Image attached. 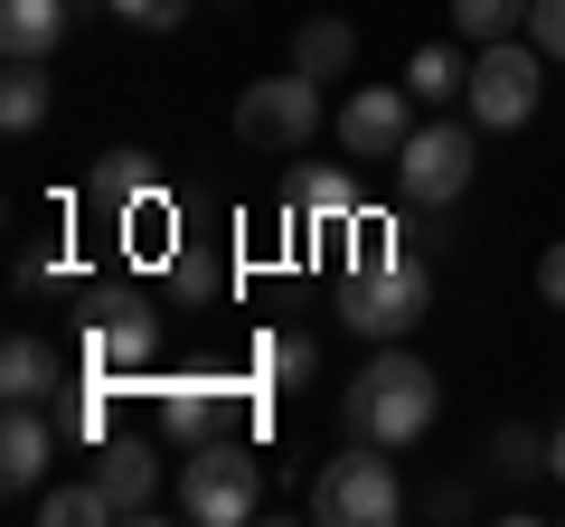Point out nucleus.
Here are the masks:
<instances>
[{"label":"nucleus","instance_id":"nucleus-1","mask_svg":"<svg viewBox=\"0 0 565 527\" xmlns=\"http://www.w3.org/2000/svg\"><path fill=\"white\" fill-rule=\"evenodd\" d=\"M434 415H444V377H434V358H415L405 340H377V358H367L359 386L340 396L349 443H377V452L424 443V433H434Z\"/></svg>","mask_w":565,"mask_h":527},{"label":"nucleus","instance_id":"nucleus-2","mask_svg":"<svg viewBox=\"0 0 565 527\" xmlns=\"http://www.w3.org/2000/svg\"><path fill=\"white\" fill-rule=\"evenodd\" d=\"M264 508V462L245 433H207V443H189L180 462V518L199 527H245Z\"/></svg>","mask_w":565,"mask_h":527},{"label":"nucleus","instance_id":"nucleus-3","mask_svg":"<svg viewBox=\"0 0 565 527\" xmlns=\"http://www.w3.org/2000/svg\"><path fill=\"white\" fill-rule=\"evenodd\" d=\"M311 132H321V76H302V66H282V76H264V85L236 95V142L264 151V161L302 151Z\"/></svg>","mask_w":565,"mask_h":527},{"label":"nucleus","instance_id":"nucleus-4","mask_svg":"<svg viewBox=\"0 0 565 527\" xmlns=\"http://www.w3.org/2000/svg\"><path fill=\"white\" fill-rule=\"evenodd\" d=\"M481 170V122H415L396 151V189L405 207H452Z\"/></svg>","mask_w":565,"mask_h":527},{"label":"nucleus","instance_id":"nucleus-5","mask_svg":"<svg viewBox=\"0 0 565 527\" xmlns=\"http://www.w3.org/2000/svg\"><path fill=\"white\" fill-rule=\"evenodd\" d=\"M537 95H546V47L537 39H490L481 57H471V122L481 132H519L527 114H537Z\"/></svg>","mask_w":565,"mask_h":527},{"label":"nucleus","instance_id":"nucleus-6","mask_svg":"<svg viewBox=\"0 0 565 527\" xmlns=\"http://www.w3.org/2000/svg\"><path fill=\"white\" fill-rule=\"evenodd\" d=\"M311 518H330V527H386V518H405L396 462H386L377 443H349L340 462H321V481H311Z\"/></svg>","mask_w":565,"mask_h":527},{"label":"nucleus","instance_id":"nucleus-7","mask_svg":"<svg viewBox=\"0 0 565 527\" xmlns=\"http://www.w3.org/2000/svg\"><path fill=\"white\" fill-rule=\"evenodd\" d=\"M424 311H434V273H424L415 255H396V264H367V273H349L340 321L359 330V340H405Z\"/></svg>","mask_w":565,"mask_h":527},{"label":"nucleus","instance_id":"nucleus-8","mask_svg":"<svg viewBox=\"0 0 565 527\" xmlns=\"http://www.w3.org/2000/svg\"><path fill=\"white\" fill-rule=\"evenodd\" d=\"M405 132H415V85H359L340 104V142L349 161H396Z\"/></svg>","mask_w":565,"mask_h":527},{"label":"nucleus","instance_id":"nucleus-9","mask_svg":"<svg viewBox=\"0 0 565 527\" xmlns=\"http://www.w3.org/2000/svg\"><path fill=\"white\" fill-rule=\"evenodd\" d=\"M161 424H170V443H207V433H245V396H236V377H180L161 396Z\"/></svg>","mask_w":565,"mask_h":527},{"label":"nucleus","instance_id":"nucleus-10","mask_svg":"<svg viewBox=\"0 0 565 527\" xmlns=\"http://www.w3.org/2000/svg\"><path fill=\"white\" fill-rule=\"evenodd\" d=\"M57 433L66 424H47L39 406H10V424H0V490H10V499H39V490H47V471H57Z\"/></svg>","mask_w":565,"mask_h":527},{"label":"nucleus","instance_id":"nucleus-11","mask_svg":"<svg viewBox=\"0 0 565 527\" xmlns=\"http://www.w3.org/2000/svg\"><path fill=\"white\" fill-rule=\"evenodd\" d=\"M151 348H161V321L141 302H104L95 330H85V367H95V377H122V367H141Z\"/></svg>","mask_w":565,"mask_h":527},{"label":"nucleus","instance_id":"nucleus-12","mask_svg":"<svg viewBox=\"0 0 565 527\" xmlns=\"http://www.w3.org/2000/svg\"><path fill=\"white\" fill-rule=\"evenodd\" d=\"M57 386H66V358L39 330H10V340H0V396H10V406H57Z\"/></svg>","mask_w":565,"mask_h":527},{"label":"nucleus","instance_id":"nucleus-13","mask_svg":"<svg viewBox=\"0 0 565 527\" xmlns=\"http://www.w3.org/2000/svg\"><path fill=\"white\" fill-rule=\"evenodd\" d=\"M95 481H104V499H114V518H151V499H161V462H151V443H104L95 452Z\"/></svg>","mask_w":565,"mask_h":527},{"label":"nucleus","instance_id":"nucleus-14","mask_svg":"<svg viewBox=\"0 0 565 527\" xmlns=\"http://www.w3.org/2000/svg\"><path fill=\"white\" fill-rule=\"evenodd\" d=\"M66 10H76V0H0V47H10V57H57Z\"/></svg>","mask_w":565,"mask_h":527},{"label":"nucleus","instance_id":"nucleus-15","mask_svg":"<svg viewBox=\"0 0 565 527\" xmlns=\"http://www.w3.org/2000/svg\"><path fill=\"white\" fill-rule=\"evenodd\" d=\"M95 207H114V217H132V207H161V170H151V151H114V161L95 170V189H85Z\"/></svg>","mask_w":565,"mask_h":527},{"label":"nucleus","instance_id":"nucleus-16","mask_svg":"<svg viewBox=\"0 0 565 527\" xmlns=\"http://www.w3.org/2000/svg\"><path fill=\"white\" fill-rule=\"evenodd\" d=\"M292 66L321 76V85H340L349 66H359V29H349V20H302V29H292Z\"/></svg>","mask_w":565,"mask_h":527},{"label":"nucleus","instance_id":"nucleus-17","mask_svg":"<svg viewBox=\"0 0 565 527\" xmlns=\"http://www.w3.org/2000/svg\"><path fill=\"white\" fill-rule=\"evenodd\" d=\"M255 377L282 386V396L311 386V377H321V340H302V330H264V340H255Z\"/></svg>","mask_w":565,"mask_h":527},{"label":"nucleus","instance_id":"nucleus-18","mask_svg":"<svg viewBox=\"0 0 565 527\" xmlns=\"http://www.w3.org/2000/svg\"><path fill=\"white\" fill-rule=\"evenodd\" d=\"M47 104H57V85H47V57H10V76H0V122H10V132H39Z\"/></svg>","mask_w":565,"mask_h":527},{"label":"nucleus","instance_id":"nucleus-19","mask_svg":"<svg viewBox=\"0 0 565 527\" xmlns=\"http://www.w3.org/2000/svg\"><path fill=\"white\" fill-rule=\"evenodd\" d=\"M292 217L349 226V217H359V180H349V170H302V180H292Z\"/></svg>","mask_w":565,"mask_h":527},{"label":"nucleus","instance_id":"nucleus-20","mask_svg":"<svg viewBox=\"0 0 565 527\" xmlns=\"http://www.w3.org/2000/svg\"><path fill=\"white\" fill-rule=\"evenodd\" d=\"M39 518H47V527H114V499H104V481L85 471V481L39 490Z\"/></svg>","mask_w":565,"mask_h":527},{"label":"nucleus","instance_id":"nucleus-21","mask_svg":"<svg viewBox=\"0 0 565 527\" xmlns=\"http://www.w3.org/2000/svg\"><path fill=\"white\" fill-rule=\"evenodd\" d=\"M405 85H415L424 104H452V95H471V57L462 47H415V57H405Z\"/></svg>","mask_w":565,"mask_h":527},{"label":"nucleus","instance_id":"nucleus-22","mask_svg":"<svg viewBox=\"0 0 565 527\" xmlns=\"http://www.w3.org/2000/svg\"><path fill=\"white\" fill-rule=\"evenodd\" d=\"M452 29H462L471 47L509 39V29H527V0H452Z\"/></svg>","mask_w":565,"mask_h":527},{"label":"nucleus","instance_id":"nucleus-23","mask_svg":"<svg viewBox=\"0 0 565 527\" xmlns=\"http://www.w3.org/2000/svg\"><path fill=\"white\" fill-rule=\"evenodd\" d=\"M490 462H500L509 481H527V471H546V443L527 424H500V433H490Z\"/></svg>","mask_w":565,"mask_h":527},{"label":"nucleus","instance_id":"nucleus-24","mask_svg":"<svg viewBox=\"0 0 565 527\" xmlns=\"http://www.w3.org/2000/svg\"><path fill=\"white\" fill-rule=\"evenodd\" d=\"M189 10H199V0H114V20H122V29H151V39H161V29H180Z\"/></svg>","mask_w":565,"mask_h":527},{"label":"nucleus","instance_id":"nucleus-25","mask_svg":"<svg viewBox=\"0 0 565 527\" xmlns=\"http://www.w3.org/2000/svg\"><path fill=\"white\" fill-rule=\"evenodd\" d=\"M527 39H537L546 57H565V0H527Z\"/></svg>","mask_w":565,"mask_h":527},{"label":"nucleus","instance_id":"nucleus-26","mask_svg":"<svg viewBox=\"0 0 565 527\" xmlns=\"http://www.w3.org/2000/svg\"><path fill=\"white\" fill-rule=\"evenodd\" d=\"M537 292H546V311H565V236L537 255Z\"/></svg>","mask_w":565,"mask_h":527}]
</instances>
